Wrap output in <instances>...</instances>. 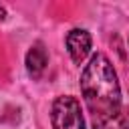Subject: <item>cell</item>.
<instances>
[{"mask_svg":"<svg viewBox=\"0 0 129 129\" xmlns=\"http://www.w3.org/2000/svg\"><path fill=\"white\" fill-rule=\"evenodd\" d=\"M81 93L93 125L121 109V87L111 60L97 52L81 73Z\"/></svg>","mask_w":129,"mask_h":129,"instance_id":"cell-1","label":"cell"},{"mask_svg":"<svg viewBox=\"0 0 129 129\" xmlns=\"http://www.w3.org/2000/svg\"><path fill=\"white\" fill-rule=\"evenodd\" d=\"M50 121H52V129H85L81 103L71 95L56 97L52 103Z\"/></svg>","mask_w":129,"mask_h":129,"instance_id":"cell-2","label":"cell"},{"mask_svg":"<svg viewBox=\"0 0 129 129\" xmlns=\"http://www.w3.org/2000/svg\"><path fill=\"white\" fill-rule=\"evenodd\" d=\"M67 50L73 58V62L81 64L87 54L91 52V34L85 28H73L67 34Z\"/></svg>","mask_w":129,"mask_h":129,"instance_id":"cell-3","label":"cell"},{"mask_svg":"<svg viewBox=\"0 0 129 129\" xmlns=\"http://www.w3.org/2000/svg\"><path fill=\"white\" fill-rule=\"evenodd\" d=\"M48 64V54L42 42H34L26 52V71L32 79H40Z\"/></svg>","mask_w":129,"mask_h":129,"instance_id":"cell-4","label":"cell"},{"mask_svg":"<svg viewBox=\"0 0 129 129\" xmlns=\"http://www.w3.org/2000/svg\"><path fill=\"white\" fill-rule=\"evenodd\" d=\"M95 129H129V109L121 107L117 113L95 123Z\"/></svg>","mask_w":129,"mask_h":129,"instance_id":"cell-5","label":"cell"},{"mask_svg":"<svg viewBox=\"0 0 129 129\" xmlns=\"http://www.w3.org/2000/svg\"><path fill=\"white\" fill-rule=\"evenodd\" d=\"M4 18H6V10L0 6V20H4Z\"/></svg>","mask_w":129,"mask_h":129,"instance_id":"cell-6","label":"cell"}]
</instances>
